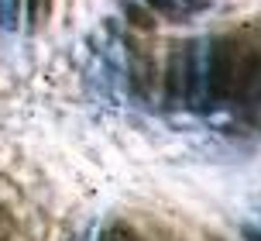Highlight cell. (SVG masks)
Segmentation results:
<instances>
[{
    "mask_svg": "<svg viewBox=\"0 0 261 241\" xmlns=\"http://www.w3.org/2000/svg\"><path fill=\"white\" fill-rule=\"evenodd\" d=\"M100 241H138V234L130 228H110V231L100 234Z\"/></svg>",
    "mask_w": 261,
    "mask_h": 241,
    "instance_id": "obj_2",
    "label": "cell"
},
{
    "mask_svg": "<svg viewBox=\"0 0 261 241\" xmlns=\"http://www.w3.org/2000/svg\"><path fill=\"white\" fill-rule=\"evenodd\" d=\"M17 25V0H0V28Z\"/></svg>",
    "mask_w": 261,
    "mask_h": 241,
    "instance_id": "obj_1",
    "label": "cell"
}]
</instances>
